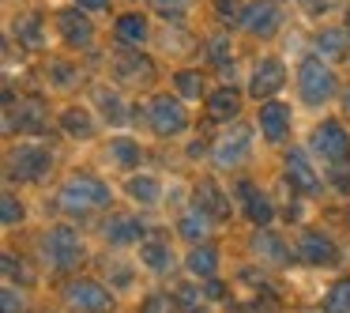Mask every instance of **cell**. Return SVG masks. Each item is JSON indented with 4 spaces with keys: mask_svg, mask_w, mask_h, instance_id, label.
I'll return each instance as SVG.
<instances>
[{
    "mask_svg": "<svg viewBox=\"0 0 350 313\" xmlns=\"http://www.w3.org/2000/svg\"><path fill=\"white\" fill-rule=\"evenodd\" d=\"M38 245H42V260H46L49 268H57V272H72V268H79L87 260L83 234H79L76 227H68V223L49 227Z\"/></svg>",
    "mask_w": 350,
    "mask_h": 313,
    "instance_id": "6da1fadb",
    "label": "cell"
},
{
    "mask_svg": "<svg viewBox=\"0 0 350 313\" xmlns=\"http://www.w3.org/2000/svg\"><path fill=\"white\" fill-rule=\"evenodd\" d=\"M57 197H61V208L68 215H87V212H98V208H109L113 189L94 174H72Z\"/></svg>",
    "mask_w": 350,
    "mask_h": 313,
    "instance_id": "7a4b0ae2",
    "label": "cell"
},
{
    "mask_svg": "<svg viewBox=\"0 0 350 313\" xmlns=\"http://www.w3.org/2000/svg\"><path fill=\"white\" fill-rule=\"evenodd\" d=\"M61 302L68 313H109L117 305L113 287L98 279H68L61 287Z\"/></svg>",
    "mask_w": 350,
    "mask_h": 313,
    "instance_id": "3957f363",
    "label": "cell"
},
{
    "mask_svg": "<svg viewBox=\"0 0 350 313\" xmlns=\"http://www.w3.org/2000/svg\"><path fill=\"white\" fill-rule=\"evenodd\" d=\"M309 151L317 155L320 162H327V170L342 166V162H350V132L342 129V121L327 117V121H320L317 129H312Z\"/></svg>",
    "mask_w": 350,
    "mask_h": 313,
    "instance_id": "277c9868",
    "label": "cell"
},
{
    "mask_svg": "<svg viewBox=\"0 0 350 313\" xmlns=\"http://www.w3.org/2000/svg\"><path fill=\"white\" fill-rule=\"evenodd\" d=\"M297 95H301L305 106H324L335 95V72L327 68V61L320 57H305L297 64Z\"/></svg>",
    "mask_w": 350,
    "mask_h": 313,
    "instance_id": "5b68a950",
    "label": "cell"
},
{
    "mask_svg": "<svg viewBox=\"0 0 350 313\" xmlns=\"http://www.w3.org/2000/svg\"><path fill=\"white\" fill-rule=\"evenodd\" d=\"M53 170V151L42 144H19L8 151V177L12 181H46Z\"/></svg>",
    "mask_w": 350,
    "mask_h": 313,
    "instance_id": "8992f818",
    "label": "cell"
},
{
    "mask_svg": "<svg viewBox=\"0 0 350 313\" xmlns=\"http://www.w3.org/2000/svg\"><path fill=\"white\" fill-rule=\"evenodd\" d=\"M46 125H49V114H46V106H42L38 99L16 102V99H12V91H4V129H8V132L38 136V132H46Z\"/></svg>",
    "mask_w": 350,
    "mask_h": 313,
    "instance_id": "52a82bcc",
    "label": "cell"
},
{
    "mask_svg": "<svg viewBox=\"0 0 350 313\" xmlns=\"http://www.w3.org/2000/svg\"><path fill=\"white\" fill-rule=\"evenodd\" d=\"M147 125H151L154 136H181L189 129V110L174 95H154L147 102Z\"/></svg>",
    "mask_w": 350,
    "mask_h": 313,
    "instance_id": "ba28073f",
    "label": "cell"
},
{
    "mask_svg": "<svg viewBox=\"0 0 350 313\" xmlns=\"http://www.w3.org/2000/svg\"><path fill=\"white\" fill-rule=\"evenodd\" d=\"M282 166H286V181H290V189H294L297 197H317L320 192L324 177H320V170L312 166V159L301 151V147H290Z\"/></svg>",
    "mask_w": 350,
    "mask_h": 313,
    "instance_id": "9c48e42d",
    "label": "cell"
},
{
    "mask_svg": "<svg viewBox=\"0 0 350 313\" xmlns=\"http://www.w3.org/2000/svg\"><path fill=\"white\" fill-rule=\"evenodd\" d=\"M282 84H286V64L279 57H260L256 68H252V79H249V95L256 102H271L282 91Z\"/></svg>",
    "mask_w": 350,
    "mask_h": 313,
    "instance_id": "30bf717a",
    "label": "cell"
},
{
    "mask_svg": "<svg viewBox=\"0 0 350 313\" xmlns=\"http://www.w3.org/2000/svg\"><path fill=\"white\" fill-rule=\"evenodd\" d=\"M109 68H113V76L121 84H151L154 79V61L147 53H139V49H129V46L117 49Z\"/></svg>",
    "mask_w": 350,
    "mask_h": 313,
    "instance_id": "8fae6325",
    "label": "cell"
},
{
    "mask_svg": "<svg viewBox=\"0 0 350 313\" xmlns=\"http://www.w3.org/2000/svg\"><path fill=\"white\" fill-rule=\"evenodd\" d=\"M102 238H106L113 249H129V245H139L147 238V227L139 215H129V212H113L106 223H102Z\"/></svg>",
    "mask_w": 350,
    "mask_h": 313,
    "instance_id": "7c38bea8",
    "label": "cell"
},
{
    "mask_svg": "<svg viewBox=\"0 0 350 313\" xmlns=\"http://www.w3.org/2000/svg\"><path fill=\"white\" fill-rule=\"evenodd\" d=\"M294 249H297V257L312 268H332L335 260H339V245H335L324 230H301Z\"/></svg>",
    "mask_w": 350,
    "mask_h": 313,
    "instance_id": "4fadbf2b",
    "label": "cell"
},
{
    "mask_svg": "<svg viewBox=\"0 0 350 313\" xmlns=\"http://www.w3.org/2000/svg\"><path fill=\"white\" fill-rule=\"evenodd\" d=\"M241 27L252 38H271L282 27L279 4H275V0H249V4H245V16H241Z\"/></svg>",
    "mask_w": 350,
    "mask_h": 313,
    "instance_id": "5bb4252c",
    "label": "cell"
},
{
    "mask_svg": "<svg viewBox=\"0 0 350 313\" xmlns=\"http://www.w3.org/2000/svg\"><path fill=\"white\" fill-rule=\"evenodd\" d=\"M57 31H61L64 46H72V49H91L94 46V23H91V16L79 12V8L57 12Z\"/></svg>",
    "mask_w": 350,
    "mask_h": 313,
    "instance_id": "9a60e30c",
    "label": "cell"
},
{
    "mask_svg": "<svg viewBox=\"0 0 350 313\" xmlns=\"http://www.w3.org/2000/svg\"><path fill=\"white\" fill-rule=\"evenodd\" d=\"M249 151H252V136H249V129L237 125L234 132H226V136L211 147V162L219 170H234V166H241V162L249 159Z\"/></svg>",
    "mask_w": 350,
    "mask_h": 313,
    "instance_id": "2e32d148",
    "label": "cell"
},
{
    "mask_svg": "<svg viewBox=\"0 0 350 313\" xmlns=\"http://www.w3.org/2000/svg\"><path fill=\"white\" fill-rule=\"evenodd\" d=\"M249 245H252V257L264 260V264H275V268L294 264V260H297V249H290V245L282 242L271 227H256V234H252Z\"/></svg>",
    "mask_w": 350,
    "mask_h": 313,
    "instance_id": "e0dca14e",
    "label": "cell"
},
{
    "mask_svg": "<svg viewBox=\"0 0 350 313\" xmlns=\"http://www.w3.org/2000/svg\"><path fill=\"white\" fill-rule=\"evenodd\" d=\"M290 121H294V114H290L286 102H279V99L260 102L256 125H260V136H264L267 144H282V140L290 136Z\"/></svg>",
    "mask_w": 350,
    "mask_h": 313,
    "instance_id": "ac0fdd59",
    "label": "cell"
},
{
    "mask_svg": "<svg viewBox=\"0 0 350 313\" xmlns=\"http://www.w3.org/2000/svg\"><path fill=\"white\" fill-rule=\"evenodd\" d=\"M237 200H241L245 219H249L252 227H271L275 204H271V197H267V192H260L252 181H237Z\"/></svg>",
    "mask_w": 350,
    "mask_h": 313,
    "instance_id": "d6986e66",
    "label": "cell"
},
{
    "mask_svg": "<svg viewBox=\"0 0 350 313\" xmlns=\"http://www.w3.org/2000/svg\"><path fill=\"white\" fill-rule=\"evenodd\" d=\"M139 264H144L151 275H170L174 272V249H170L166 238L147 234L144 242H139Z\"/></svg>",
    "mask_w": 350,
    "mask_h": 313,
    "instance_id": "ffe728a7",
    "label": "cell"
},
{
    "mask_svg": "<svg viewBox=\"0 0 350 313\" xmlns=\"http://www.w3.org/2000/svg\"><path fill=\"white\" fill-rule=\"evenodd\" d=\"M211 227H215V219L200 204H189L181 215H177V234H181L189 245H204L207 238H211Z\"/></svg>",
    "mask_w": 350,
    "mask_h": 313,
    "instance_id": "44dd1931",
    "label": "cell"
},
{
    "mask_svg": "<svg viewBox=\"0 0 350 313\" xmlns=\"http://www.w3.org/2000/svg\"><path fill=\"white\" fill-rule=\"evenodd\" d=\"M219 264H222V253L215 249L211 242H204V245H189V253H185V272L192 275V279H215V272H219Z\"/></svg>",
    "mask_w": 350,
    "mask_h": 313,
    "instance_id": "7402d4cb",
    "label": "cell"
},
{
    "mask_svg": "<svg viewBox=\"0 0 350 313\" xmlns=\"http://www.w3.org/2000/svg\"><path fill=\"white\" fill-rule=\"evenodd\" d=\"M192 204H200L215 223L230 219V197L219 189V181H215V177H204V181H196V200H192Z\"/></svg>",
    "mask_w": 350,
    "mask_h": 313,
    "instance_id": "603a6c76",
    "label": "cell"
},
{
    "mask_svg": "<svg viewBox=\"0 0 350 313\" xmlns=\"http://www.w3.org/2000/svg\"><path fill=\"white\" fill-rule=\"evenodd\" d=\"M113 34H117V42H121V46L139 49L147 42V34H151V23H147V16H139V12H124V16H117Z\"/></svg>",
    "mask_w": 350,
    "mask_h": 313,
    "instance_id": "cb8c5ba5",
    "label": "cell"
},
{
    "mask_svg": "<svg viewBox=\"0 0 350 313\" xmlns=\"http://www.w3.org/2000/svg\"><path fill=\"white\" fill-rule=\"evenodd\" d=\"M57 125H61V132L68 140H91L94 136V117L87 106H64L61 117H57Z\"/></svg>",
    "mask_w": 350,
    "mask_h": 313,
    "instance_id": "d4e9b609",
    "label": "cell"
},
{
    "mask_svg": "<svg viewBox=\"0 0 350 313\" xmlns=\"http://www.w3.org/2000/svg\"><path fill=\"white\" fill-rule=\"evenodd\" d=\"M124 192H129L132 204L139 208H154L162 200V181L154 174H129V181H124Z\"/></svg>",
    "mask_w": 350,
    "mask_h": 313,
    "instance_id": "484cf974",
    "label": "cell"
},
{
    "mask_svg": "<svg viewBox=\"0 0 350 313\" xmlns=\"http://www.w3.org/2000/svg\"><path fill=\"white\" fill-rule=\"evenodd\" d=\"M207 114L215 117V121H234L237 114H241V95L234 91V87H219V91L207 95Z\"/></svg>",
    "mask_w": 350,
    "mask_h": 313,
    "instance_id": "4316f807",
    "label": "cell"
},
{
    "mask_svg": "<svg viewBox=\"0 0 350 313\" xmlns=\"http://www.w3.org/2000/svg\"><path fill=\"white\" fill-rule=\"evenodd\" d=\"M16 38H19V46H23V49H42V46H46V19H42V12L19 16Z\"/></svg>",
    "mask_w": 350,
    "mask_h": 313,
    "instance_id": "83f0119b",
    "label": "cell"
},
{
    "mask_svg": "<svg viewBox=\"0 0 350 313\" xmlns=\"http://www.w3.org/2000/svg\"><path fill=\"white\" fill-rule=\"evenodd\" d=\"M94 102H98V114L106 117V125H124L129 121V110H124V99L109 87H94Z\"/></svg>",
    "mask_w": 350,
    "mask_h": 313,
    "instance_id": "f1b7e54d",
    "label": "cell"
},
{
    "mask_svg": "<svg viewBox=\"0 0 350 313\" xmlns=\"http://www.w3.org/2000/svg\"><path fill=\"white\" fill-rule=\"evenodd\" d=\"M109 162H113V166H121V170H136L139 166V159H144V155H139V144L132 136H113L109 140Z\"/></svg>",
    "mask_w": 350,
    "mask_h": 313,
    "instance_id": "f546056e",
    "label": "cell"
},
{
    "mask_svg": "<svg viewBox=\"0 0 350 313\" xmlns=\"http://www.w3.org/2000/svg\"><path fill=\"white\" fill-rule=\"evenodd\" d=\"M350 46L347 31L342 27H324V31L317 34V57H324V61H335V57H342Z\"/></svg>",
    "mask_w": 350,
    "mask_h": 313,
    "instance_id": "4dcf8cb0",
    "label": "cell"
},
{
    "mask_svg": "<svg viewBox=\"0 0 350 313\" xmlns=\"http://www.w3.org/2000/svg\"><path fill=\"white\" fill-rule=\"evenodd\" d=\"M0 264H4V283H16V287H31L34 283V268L27 264L23 257H16L12 249H4Z\"/></svg>",
    "mask_w": 350,
    "mask_h": 313,
    "instance_id": "1f68e13d",
    "label": "cell"
},
{
    "mask_svg": "<svg viewBox=\"0 0 350 313\" xmlns=\"http://www.w3.org/2000/svg\"><path fill=\"white\" fill-rule=\"evenodd\" d=\"M324 313H350V275L335 279L332 287L324 290V302H320Z\"/></svg>",
    "mask_w": 350,
    "mask_h": 313,
    "instance_id": "d6a6232c",
    "label": "cell"
},
{
    "mask_svg": "<svg viewBox=\"0 0 350 313\" xmlns=\"http://www.w3.org/2000/svg\"><path fill=\"white\" fill-rule=\"evenodd\" d=\"M174 295H177V305H181V313H211L204 287H196V283H181Z\"/></svg>",
    "mask_w": 350,
    "mask_h": 313,
    "instance_id": "836d02e7",
    "label": "cell"
},
{
    "mask_svg": "<svg viewBox=\"0 0 350 313\" xmlns=\"http://www.w3.org/2000/svg\"><path fill=\"white\" fill-rule=\"evenodd\" d=\"M139 313H181V305H177V295H170V290H151L139 302Z\"/></svg>",
    "mask_w": 350,
    "mask_h": 313,
    "instance_id": "e575fe53",
    "label": "cell"
},
{
    "mask_svg": "<svg viewBox=\"0 0 350 313\" xmlns=\"http://www.w3.org/2000/svg\"><path fill=\"white\" fill-rule=\"evenodd\" d=\"M23 215H27V208H23V200H19L16 192H4V197H0V223H4L8 230L19 227Z\"/></svg>",
    "mask_w": 350,
    "mask_h": 313,
    "instance_id": "d590c367",
    "label": "cell"
},
{
    "mask_svg": "<svg viewBox=\"0 0 350 313\" xmlns=\"http://www.w3.org/2000/svg\"><path fill=\"white\" fill-rule=\"evenodd\" d=\"M174 84H177V91H181V99H200V95H204V76H200L196 68H181L174 76Z\"/></svg>",
    "mask_w": 350,
    "mask_h": 313,
    "instance_id": "8d00e7d4",
    "label": "cell"
},
{
    "mask_svg": "<svg viewBox=\"0 0 350 313\" xmlns=\"http://www.w3.org/2000/svg\"><path fill=\"white\" fill-rule=\"evenodd\" d=\"M0 310H4V313H27L23 287H16V283H4V287H0Z\"/></svg>",
    "mask_w": 350,
    "mask_h": 313,
    "instance_id": "74e56055",
    "label": "cell"
},
{
    "mask_svg": "<svg viewBox=\"0 0 350 313\" xmlns=\"http://www.w3.org/2000/svg\"><path fill=\"white\" fill-rule=\"evenodd\" d=\"M147 4H151V8L159 12L162 19H181L185 12H189L192 0H147Z\"/></svg>",
    "mask_w": 350,
    "mask_h": 313,
    "instance_id": "f35d334b",
    "label": "cell"
},
{
    "mask_svg": "<svg viewBox=\"0 0 350 313\" xmlns=\"http://www.w3.org/2000/svg\"><path fill=\"white\" fill-rule=\"evenodd\" d=\"M215 12H219V19H222V23H230V27H241L245 4H237V0H215Z\"/></svg>",
    "mask_w": 350,
    "mask_h": 313,
    "instance_id": "ab89813d",
    "label": "cell"
},
{
    "mask_svg": "<svg viewBox=\"0 0 350 313\" xmlns=\"http://www.w3.org/2000/svg\"><path fill=\"white\" fill-rule=\"evenodd\" d=\"M207 57H211V61L222 68V64H226L230 57H234V53H230V42L222 38V34H215V38H207Z\"/></svg>",
    "mask_w": 350,
    "mask_h": 313,
    "instance_id": "60d3db41",
    "label": "cell"
},
{
    "mask_svg": "<svg viewBox=\"0 0 350 313\" xmlns=\"http://www.w3.org/2000/svg\"><path fill=\"white\" fill-rule=\"evenodd\" d=\"M49 76H53L57 87H72V84H76V68L64 64V61H49Z\"/></svg>",
    "mask_w": 350,
    "mask_h": 313,
    "instance_id": "b9f144b4",
    "label": "cell"
},
{
    "mask_svg": "<svg viewBox=\"0 0 350 313\" xmlns=\"http://www.w3.org/2000/svg\"><path fill=\"white\" fill-rule=\"evenodd\" d=\"M327 177H332V185L339 192H350V162H342V166H332L327 170Z\"/></svg>",
    "mask_w": 350,
    "mask_h": 313,
    "instance_id": "7bdbcfd3",
    "label": "cell"
},
{
    "mask_svg": "<svg viewBox=\"0 0 350 313\" xmlns=\"http://www.w3.org/2000/svg\"><path fill=\"white\" fill-rule=\"evenodd\" d=\"M72 4H76L79 12H109V0H72Z\"/></svg>",
    "mask_w": 350,
    "mask_h": 313,
    "instance_id": "ee69618b",
    "label": "cell"
},
{
    "mask_svg": "<svg viewBox=\"0 0 350 313\" xmlns=\"http://www.w3.org/2000/svg\"><path fill=\"white\" fill-rule=\"evenodd\" d=\"M305 4H309V8H324L327 0H305Z\"/></svg>",
    "mask_w": 350,
    "mask_h": 313,
    "instance_id": "f6af8a7d",
    "label": "cell"
},
{
    "mask_svg": "<svg viewBox=\"0 0 350 313\" xmlns=\"http://www.w3.org/2000/svg\"><path fill=\"white\" fill-rule=\"evenodd\" d=\"M342 106H347V114H350V87L342 91Z\"/></svg>",
    "mask_w": 350,
    "mask_h": 313,
    "instance_id": "bcb514c9",
    "label": "cell"
},
{
    "mask_svg": "<svg viewBox=\"0 0 350 313\" xmlns=\"http://www.w3.org/2000/svg\"><path fill=\"white\" fill-rule=\"evenodd\" d=\"M342 31H347V38H350V12H347V19H342Z\"/></svg>",
    "mask_w": 350,
    "mask_h": 313,
    "instance_id": "7dc6e473",
    "label": "cell"
}]
</instances>
